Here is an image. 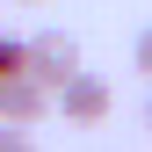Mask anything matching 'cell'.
<instances>
[{
    "label": "cell",
    "mask_w": 152,
    "mask_h": 152,
    "mask_svg": "<svg viewBox=\"0 0 152 152\" xmlns=\"http://www.w3.org/2000/svg\"><path fill=\"white\" fill-rule=\"evenodd\" d=\"M51 109H58L65 123H80V130H87V123H109L116 94H109V80H102V72H87V65H80V72H65V80L51 87Z\"/></svg>",
    "instance_id": "6da1fadb"
},
{
    "label": "cell",
    "mask_w": 152,
    "mask_h": 152,
    "mask_svg": "<svg viewBox=\"0 0 152 152\" xmlns=\"http://www.w3.org/2000/svg\"><path fill=\"white\" fill-rule=\"evenodd\" d=\"M22 72L44 80V87H58L65 72H80V44H72L65 29H36L29 44H22Z\"/></svg>",
    "instance_id": "7a4b0ae2"
},
{
    "label": "cell",
    "mask_w": 152,
    "mask_h": 152,
    "mask_svg": "<svg viewBox=\"0 0 152 152\" xmlns=\"http://www.w3.org/2000/svg\"><path fill=\"white\" fill-rule=\"evenodd\" d=\"M44 116H51V87L29 72H7L0 80V123H44Z\"/></svg>",
    "instance_id": "3957f363"
},
{
    "label": "cell",
    "mask_w": 152,
    "mask_h": 152,
    "mask_svg": "<svg viewBox=\"0 0 152 152\" xmlns=\"http://www.w3.org/2000/svg\"><path fill=\"white\" fill-rule=\"evenodd\" d=\"M0 152H36V138H29V123H0Z\"/></svg>",
    "instance_id": "277c9868"
},
{
    "label": "cell",
    "mask_w": 152,
    "mask_h": 152,
    "mask_svg": "<svg viewBox=\"0 0 152 152\" xmlns=\"http://www.w3.org/2000/svg\"><path fill=\"white\" fill-rule=\"evenodd\" d=\"M7 72H22V44H15V36H0V80H7Z\"/></svg>",
    "instance_id": "5b68a950"
},
{
    "label": "cell",
    "mask_w": 152,
    "mask_h": 152,
    "mask_svg": "<svg viewBox=\"0 0 152 152\" xmlns=\"http://www.w3.org/2000/svg\"><path fill=\"white\" fill-rule=\"evenodd\" d=\"M138 72L152 80V29H138Z\"/></svg>",
    "instance_id": "8992f818"
},
{
    "label": "cell",
    "mask_w": 152,
    "mask_h": 152,
    "mask_svg": "<svg viewBox=\"0 0 152 152\" xmlns=\"http://www.w3.org/2000/svg\"><path fill=\"white\" fill-rule=\"evenodd\" d=\"M145 130H152V102H145Z\"/></svg>",
    "instance_id": "52a82bcc"
},
{
    "label": "cell",
    "mask_w": 152,
    "mask_h": 152,
    "mask_svg": "<svg viewBox=\"0 0 152 152\" xmlns=\"http://www.w3.org/2000/svg\"><path fill=\"white\" fill-rule=\"evenodd\" d=\"M22 7H44V0H22Z\"/></svg>",
    "instance_id": "ba28073f"
}]
</instances>
